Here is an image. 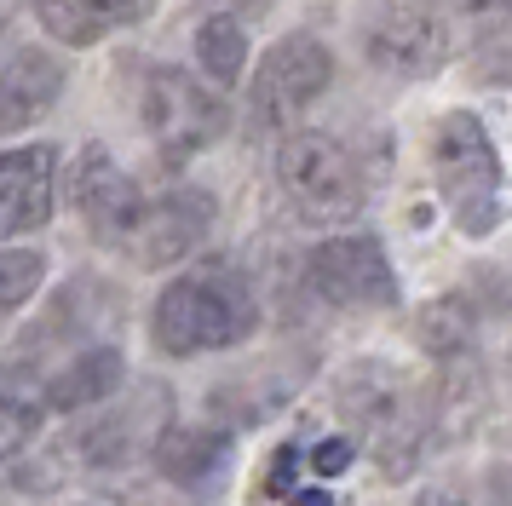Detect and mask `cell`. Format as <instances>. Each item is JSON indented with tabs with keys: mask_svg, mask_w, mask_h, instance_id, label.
I'll use <instances>...</instances> for the list:
<instances>
[{
	"mask_svg": "<svg viewBox=\"0 0 512 506\" xmlns=\"http://www.w3.org/2000/svg\"><path fill=\"white\" fill-rule=\"evenodd\" d=\"M259 328V299L231 259H202L162 288L150 311V340L162 357L231 351Z\"/></svg>",
	"mask_w": 512,
	"mask_h": 506,
	"instance_id": "obj_1",
	"label": "cell"
},
{
	"mask_svg": "<svg viewBox=\"0 0 512 506\" xmlns=\"http://www.w3.org/2000/svg\"><path fill=\"white\" fill-rule=\"evenodd\" d=\"M426 161H432V184H438L455 230L472 236V242L495 236L501 213H507V179H501V156L489 144L484 121L466 115V110L438 115L432 144H426Z\"/></svg>",
	"mask_w": 512,
	"mask_h": 506,
	"instance_id": "obj_2",
	"label": "cell"
},
{
	"mask_svg": "<svg viewBox=\"0 0 512 506\" xmlns=\"http://www.w3.org/2000/svg\"><path fill=\"white\" fill-rule=\"evenodd\" d=\"M340 414H346L363 449L380 460L386 478H403L420 455V437H426V403L420 391L386 363H357L340 380Z\"/></svg>",
	"mask_w": 512,
	"mask_h": 506,
	"instance_id": "obj_3",
	"label": "cell"
},
{
	"mask_svg": "<svg viewBox=\"0 0 512 506\" xmlns=\"http://www.w3.org/2000/svg\"><path fill=\"white\" fill-rule=\"evenodd\" d=\"M277 179L305 219H351L369 196L363 161L334 133H288L277 150Z\"/></svg>",
	"mask_w": 512,
	"mask_h": 506,
	"instance_id": "obj_4",
	"label": "cell"
},
{
	"mask_svg": "<svg viewBox=\"0 0 512 506\" xmlns=\"http://www.w3.org/2000/svg\"><path fill=\"white\" fill-rule=\"evenodd\" d=\"M334 81V58L317 35H282L265 58H259L254 81H248V115L259 133H294L305 110L317 104Z\"/></svg>",
	"mask_w": 512,
	"mask_h": 506,
	"instance_id": "obj_5",
	"label": "cell"
},
{
	"mask_svg": "<svg viewBox=\"0 0 512 506\" xmlns=\"http://www.w3.org/2000/svg\"><path fill=\"white\" fill-rule=\"evenodd\" d=\"M144 127H150V138H156V150H162V161H190L196 150H208V144H219L225 138V98L213 87H202L196 75H185V69H150V81H144Z\"/></svg>",
	"mask_w": 512,
	"mask_h": 506,
	"instance_id": "obj_6",
	"label": "cell"
},
{
	"mask_svg": "<svg viewBox=\"0 0 512 506\" xmlns=\"http://www.w3.org/2000/svg\"><path fill=\"white\" fill-rule=\"evenodd\" d=\"M449 52H455V35H449L443 12L426 6V0H386L363 23V58L392 81L438 75L449 64Z\"/></svg>",
	"mask_w": 512,
	"mask_h": 506,
	"instance_id": "obj_7",
	"label": "cell"
},
{
	"mask_svg": "<svg viewBox=\"0 0 512 506\" xmlns=\"http://www.w3.org/2000/svg\"><path fill=\"white\" fill-rule=\"evenodd\" d=\"M311 294L334 311H386L397 305V271L380 236H328L305 259Z\"/></svg>",
	"mask_w": 512,
	"mask_h": 506,
	"instance_id": "obj_8",
	"label": "cell"
},
{
	"mask_svg": "<svg viewBox=\"0 0 512 506\" xmlns=\"http://www.w3.org/2000/svg\"><path fill=\"white\" fill-rule=\"evenodd\" d=\"M70 202H75V213L87 219V230H93L104 248L127 253V242H133V230H139L150 196L121 173L116 156H110L104 144H87L81 161H75V173H70Z\"/></svg>",
	"mask_w": 512,
	"mask_h": 506,
	"instance_id": "obj_9",
	"label": "cell"
},
{
	"mask_svg": "<svg viewBox=\"0 0 512 506\" xmlns=\"http://www.w3.org/2000/svg\"><path fill=\"white\" fill-rule=\"evenodd\" d=\"M208 225H213L208 190L173 184V190H162V196L144 202V219H139V230H133V242H127V259L144 265V271H167V265H179V259H190V253L202 248Z\"/></svg>",
	"mask_w": 512,
	"mask_h": 506,
	"instance_id": "obj_10",
	"label": "cell"
},
{
	"mask_svg": "<svg viewBox=\"0 0 512 506\" xmlns=\"http://www.w3.org/2000/svg\"><path fill=\"white\" fill-rule=\"evenodd\" d=\"M52 184H58V156H52V144L0 150V242L47 225L52 219Z\"/></svg>",
	"mask_w": 512,
	"mask_h": 506,
	"instance_id": "obj_11",
	"label": "cell"
},
{
	"mask_svg": "<svg viewBox=\"0 0 512 506\" xmlns=\"http://www.w3.org/2000/svg\"><path fill=\"white\" fill-rule=\"evenodd\" d=\"M64 64L47 46H12L0 52V133H24L58 104Z\"/></svg>",
	"mask_w": 512,
	"mask_h": 506,
	"instance_id": "obj_12",
	"label": "cell"
},
{
	"mask_svg": "<svg viewBox=\"0 0 512 506\" xmlns=\"http://www.w3.org/2000/svg\"><path fill=\"white\" fill-rule=\"evenodd\" d=\"M127 380V363H121L116 345H87V351H75L70 363L58 368L41 391V403L58 414H75V409H93V403H110L116 386Z\"/></svg>",
	"mask_w": 512,
	"mask_h": 506,
	"instance_id": "obj_13",
	"label": "cell"
},
{
	"mask_svg": "<svg viewBox=\"0 0 512 506\" xmlns=\"http://www.w3.org/2000/svg\"><path fill=\"white\" fill-rule=\"evenodd\" d=\"M156 0H35V12L47 23V35L64 46H98L127 23H144Z\"/></svg>",
	"mask_w": 512,
	"mask_h": 506,
	"instance_id": "obj_14",
	"label": "cell"
},
{
	"mask_svg": "<svg viewBox=\"0 0 512 506\" xmlns=\"http://www.w3.org/2000/svg\"><path fill=\"white\" fill-rule=\"evenodd\" d=\"M156 466H162L167 483L202 489L231 466V437L213 432V426H167L162 443H156Z\"/></svg>",
	"mask_w": 512,
	"mask_h": 506,
	"instance_id": "obj_15",
	"label": "cell"
},
{
	"mask_svg": "<svg viewBox=\"0 0 512 506\" xmlns=\"http://www.w3.org/2000/svg\"><path fill=\"white\" fill-rule=\"evenodd\" d=\"M162 391H150V403H139V409H121L116 420H98L93 432H87V460H98V466H121V460L139 455V443H162Z\"/></svg>",
	"mask_w": 512,
	"mask_h": 506,
	"instance_id": "obj_16",
	"label": "cell"
},
{
	"mask_svg": "<svg viewBox=\"0 0 512 506\" xmlns=\"http://www.w3.org/2000/svg\"><path fill=\"white\" fill-rule=\"evenodd\" d=\"M472 328H478V317H472V305H466L461 294L432 299V305L420 311V322H415L420 345H426L432 357H461L466 345H472Z\"/></svg>",
	"mask_w": 512,
	"mask_h": 506,
	"instance_id": "obj_17",
	"label": "cell"
},
{
	"mask_svg": "<svg viewBox=\"0 0 512 506\" xmlns=\"http://www.w3.org/2000/svg\"><path fill=\"white\" fill-rule=\"evenodd\" d=\"M196 58H202V69H208L219 87L242 81V69H248V35H242V23L202 18V29H196Z\"/></svg>",
	"mask_w": 512,
	"mask_h": 506,
	"instance_id": "obj_18",
	"label": "cell"
},
{
	"mask_svg": "<svg viewBox=\"0 0 512 506\" xmlns=\"http://www.w3.org/2000/svg\"><path fill=\"white\" fill-rule=\"evenodd\" d=\"M41 276H47V259L35 248H0V317L18 311L24 299H35Z\"/></svg>",
	"mask_w": 512,
	"mask_h": 506,
	"instance_id": "obj_19",
	"label": "cell"
},
{
	"mask_svg": "<svg viewBox=\"0 0 512 506\" xmlns=\"http://www.w3.org/2000/svg\"><path fill=\"white\" fill-rule=\"evenodd\" d=\"M41 432V403L35 397H6L0 391V460L24 455L29 443Z\"/></svg>",
	"mask_w": 512,
	"mask_h": 506,
	"instance_id": "obj_20",
	"label": "cell"
},
{
	"mask_svg": "<svg viewBox=\"0 0 512 506\" xmlns=\"http://www.w3.org/2000/svg\"><path fill=\"white\" fill-rule=\"evenodd\" d=\"M472 75L484 81V87H512V29H495L478 41L472 52Z\"/></svg>",
	"mask_w": 512,
	"mask_h": 506,
	"instance_id": "obj_21",
	"label": "cell"
},
{
	"mask_svg": "<svg viewBox=\"0 0 512 506\" xmlns=\"http://www.w3.org/2000/svg\"><path fill=\"white\" fill-rule=\"evenodd\" d=\"M466 18H478V23H501L507 29V18H512V0H455Z\"/></svg>",
	"mask_w": 512,
	"mask_h": 506,
	"instance_id": "obj_22",
	"label": "cell"
},
{
	"mask_svg": "<svg viewBox=\"0 0 512 506\" xmlns=\"http://www.w3.org/2000/svg\"><path fill=\"white\" fill-rule=\"evenodd\" d=\"M311 466H317V472H340V466H351V443H340V437L323 443V449L311 455Z\"/></svg>",
	"mask_w": 512,
	"mask_h": 506,
	"instance_id": "obj_23",
	"label": "cell"
},
{
	"mask_svg": "<svg viewBox=\"0 0 512 506\" xmlns=\"http://www.w3.org/2000/svg\"><path fill=\"white\" fill-rule=\"evenodd\" d=\"M415 506H472V501H466V495H449V489H426Z\"/></svg>",
	"mask_w": 512,
	"mask_h": 506,
	"instance_id": "obj_24",
	"label": "cell"
},
{
	"mask_svg": "<svg viewBox=\"0 0 512 506\" xmlns=\"http://www.w3.org/2000/svg\"><path fill=\"white\" fill-rule=\"evenodd\" d=\"M18 6H24V0H0V29H6V18H12Z\"/></svg>",
	"mask_w": 512,
	"mask_h": 506,
	"instance_id": "obj_25",
	"label": "cell"
}]
</instances>
